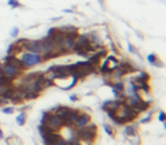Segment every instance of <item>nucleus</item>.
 <instances>
[{"mask_svg": "<svg viewBox=\"0 0 166 145\" xmlns=\"http://www.w3.org/2000/svg\"><path fill=\"white\" fill-rule=\"evenodd\" d=\"M74 129V128H73ZM74 137L80 141H89V142H93L98 137V126L95 123L89 122L86 126L81 129H74Z\"/></svg>", "mask_w": 166, "mask_h": 145, "instance_id": "obj_1", "label": "nucleus"}, {"mask_svg": "<svg viewBox=\"0 0 166 145\" xmlns=\"http://www.w3.org/2000/svg\"><path fill=\"white\" fill-rule=\"evenodd\" d=\"M40 123L41 125H47L48 128H51L55 131H60L63 128V121L59 119L55 114H51L48 111H44L41 114V119H40Z\"/></svg>", "mask_w": 166, "mask_h": 145, "instance_id": "obj_2", "label": "nucleus"}, {"mask_svg": "<svg viewBox=\"0 0 166 145\" xmlns=\"http://www.w3.org/2000/svg\"><path fill=\"white\" fill-rule=\"evenodd\" d=\"M19 60L22 62L25 68L29 67H34V66L40 65L43 62L41 60V55H37V53H30V52H21L18 55Z\"/></svg>", "mask_w": 166, "mask_h": 145, "instance_id": "obj_3", "label": "nucleus"}, {"mask_svg": "<svg viewBox=\"0 0 166 145\" xmlns=\"http://www.w3.org/2000/svg\"><path fill=\"white\" fill-rule=\"evenodd\" d=\"M0 75H6V77L11 78L12 81H15L19 75H22V71L15 68L11 65H2V74Z\"/></svg>", "mask_w": 166, "mask_h": 145, "instance_id": "obj_4", "label": "nucleus"}, {"mask_svg": "<svg viewBox=\"0 0 166 145\" xmlns=\"http://www.w3.org/2000/svg\"><path fill=\"white\" fill-rule=\"evenodd\" d=\"M80 115V110L77 108H69V112L66 115V118L63 119V128H73L76 123V119Z\"/></svg>", "mask_w": 166, "mask_h": 145, "instance_id": "obj_5", "label": "nucleus"}, {"mask_svg": "<svg viewBox=\"0 0 166 145\" xmlns=\"http://www.w3.org/2000/svg\"><path fill=\"white\" fill-rule=\"evenodd\" d=\"M0 63H2V65H11V66H14L15 68L21 70L22 73L26 70V68L24 67V65H22V62L19 60V58H18V56H12V55H7V56L4 58Z\"/></svg>", "mask_w": 166, "mask_h": 145, "instance_id": "obj_6", "label": "nucleus"}, {"mask_svg": "<svg viewBox=\"0 0 166 145\" xmlns=\"http://www.w3.org/2000/svg\"><path fill=\"white\" fill-rule=\"evenodd\" d=\"M124 136L126 137V138H131V137L136 136L137 134V130H139V123L137 122H131V123H126L124 125Z\"/></svg>", "mask_w": 166, "mask_h": 145, "instance_id": "obj_7", "label": "nucleus"}, {"mask_svg": "<svg viewBox=\"0 0 166 145\" xmlns=\"http://www.w3.org/2000/svg\"><path fill=\"white\" fill-rule=\"evenodd\" d=\"M89 122H91V115H89L88 112H81L80 111V115H78V118L76 119V123H74L73 128L81 129V128H84V126H86Z\"/></svg>", "mask_w": 166, "mask_h": 145, "instance_id": "obj_8", "label": "nucleus"}, {"mask_svg": "<svg viewBox=\"0 0 166 145\" xmlns=\"http://www.w3.org/2000/svg\"><path fill=\"white\" fill-rule=\"evenodd\" d=\"M59 138H62V134H60L59 131H55V133H51V134H48V136L41 137V141L44 145H55Z\"/></svg>", "mask_w": 166, "mask_h": 145, "instance_id": "obj_9", "label": "nucleus"}, {"mask_svg": "<svg viewBox=\"0 0 166 145\" xmlns=\"http://www.w3.org/2000/svg\"><path fill=\"white\" fill-rule=\"evenodd\" d=\"M117 67H118L119 70H122V71H124V73H125V75L132 74V73H135V71L137 70V68L135 67V65H133V63L128 62V60H122V62H118Z\"/></svg>", "mask_w": 166, "mask_h": 145, "instance_id": "obj_10", "label": "nucleus"}, {"mask_svg": "<svg viewBox=\"0 0 166 145\" xmlns=\"http://www.w3.org/2000/svg\"><path fill=\"white\" fill-rule=\"evenodd\" d=\"M110 88H111V92H113V95H117V93H124L125 82L122 80L111 81V84H110Z\"/></svg>", "mask_w": 166, "mask_h": 145, "instance_id": "obj_11", "label": "nucleus"}, {"mask_svg": "<svg viewBox=\"0 0 166 145\" xmlns=\"http://www.w3.org/2000/svg\"><path fill=\"white\" fill-rule=\"evenodd\" d=\"M37 130H39V133H40V137H44V136H48V134H51V133H55V130L48 128L47 125H41V123L39 125Z\"/></svg>", "mask_w": 166, "mask_h": 145, "instance_id": "obj_12", "label": "nucleus"}, {"mask_svg": "<svg viewBox=\"0 0 166 145\" xmlns=\"http://www.w3.org/2000/svg\"><path fill=\"white\" fill-rule=\"evenodd\" d=\"M86 60H88L91 65H93V66H98L99 67V65H100V60H102V58L99 56L96 52H93V53H91L88 58H86Z\"/></svg>", "mask_w": 166, "mask_h": 145, "instance_id": "obj_13", "label": "nucleus"}, {"mask_svg": "<svg viewBox=\"0 0 166 145\" xmlns=\"http://www.w3.org/2000/svg\"><path fill=\"white\" fill-rule=\"evenodd\" d=\"M39 93L36 92H32V90H28V92L22 93V100L24 101H30V100H36V99L39 97Z\"/></svg>", "mask_w": 166, "mask_h": 145, "instance_id": "obj_14", "label": "nucleus"}, {"mask_svg": "<svg viewBox=\"0 0 166 145\" xmlns=\"http://www.w3.org/2000/svg\"><path fill=\"white\" fill-rule=\"evenodd\" d=\"M59 30L63 34H67V33H78V29L76 26H71V25H66V26H60Z\"/></svg>", "mask_w": 166, "mask_h": 145, "instance_id": "obj_15", "label": "nucleus"}, {"mask_svg": "<svg viewBox=\"0 0 166 145\" xmlns=\"http://www.w3.org/2000/svg\"><path fill=\"white\" fill-rule=\"evenodd\" d=\"M15 121H17V125L24 126V125L26 123V112H25V111H21V114L15 118Z\"/></svg>", "mask_w": 166, "mask_h": 145, "instance_id": "obj_16", "label": "nucleus"}, {"mask_svg": "<svg viewBox=\"0 0 166 145\" xmlns=\"http://www.w3.org/2000/svg\"><path fill=\"white\" fill-rule=\"evenodd\" d=\"M103 129H104V131H106V134H109L110 137H114V136H116V130H114V128L111 126V125L103 123Z\"/></svg>", "mask_w": 166, "mask_h": 145, "instance_id": "obj_17", "label": "nucleus"}, {"mask_svg": "<svg viewBox=\"0 0 166 145\" xmlns=\"http://www.w3.org/2000/svg\"><path fill=\"white\" fill-rule=\"evenodd\" d=\"M145 112H147V115L143 116V118L139 121V123H150V122H151V119H152V111L148 110V111H145Z\"/></svg>", "mask_w": 166, "mask_h": 145, "instance_id": "obj_18", "label": "nucleus"}, {"mask_svg": "<svg viewBox=\"0 0 166 145\" xmlns=\"http://www.w3.org/2000/svg\"><path fill=\"white\" fill-rule=\"evenodd\" d=\"M2 112L7 114V115H11V114L14 112V106H4V107H2Z\"/></svg>", "mask_w": 166, "mask_h": 145, "instance_id": "obj_19", "label": "nucleus"}, {"mask_svg": "<svg viewBox=\"0 0 166 145\" xmlns=\"http://www.w3.org/2000/svg\"><path fill=\"white\" fill-rule=\"evenodd\" d=\"M158 59H159V58H158L157 55H155V53H150L148 56H147V60H148V63H150L151 66H154V63L157 62Z\"/></svg>", "mask_w": 166, "mask_h": 145, "instance_id": "obj_20", "label": "nucleus"}, {"mask_svg": "<svg viewBox=\"0 0 166 145\" xmlns=\"http://www.w3.org/2000/svg\"><path fill=\"white\" fill-rule=\"evenodd\" d=\"M8 6L11 8H19V7H22V4L18 0H8Z\"/></svg>", "mask_w": 166, "mask_h": 145, "instance_id": "obj_21", "label": "nucleus"}, {"mask_svg": "<svg viewBox=\"0 0 166 145\" xmlns=\"http://www.w3.org/2000/svg\"><path fill=\"white\" fill-rule=\"evenodd\" d=\"M129 140H131V144H133V145H140V137L137 136V134H136V136H133V137H131Z\"/></svg>", "mask_w": 166, "mask_h": 145, "instance_id": "obj_22", "label": "nucleus"}, {"mask_svg": "<svg viewBox=\"0 0 166 145\" xmlns=\"http://www.w3.org/2000/svg\"><path fill=\"white\" fill-rule=\"evenodd\" d=\"M18 34H19V29H18L17 26H14V27L11 29V32H10V36L15 39V37H18Z\"/></svg>", "mask_w": 166, "mask_h": 145, "instance_id": "obj_23", "label": "nucleus"}, {"mask_svg": "<svg viewBox=\"0 0 166 145\" xmlns=\"http://www.w3.org/2000/svg\"><path fill=\"white\" fill-rule=\"evenodd\" d=\"M128 49H129V52H131V53H135V55H139V51H137V49H136V47H135V45H132L131 43L128 44Z\"/></svg>", "mask_w": 166, "mask_h": 145, "instance_id": "obj_24", "label": "nucleus"}, {"mask_svg": "<svg viewBox=\"0 0 166 145\" xmlns=\"http://www.w3.org/2000/svg\"><path fill=\"white\" fill-rule=\"evenodd\" d=\"M158 121L162 122V123L166 121V114H165V111H159V114H158Z\"/></svg>", "mask_w": 166, "mask_h": 145, "instance_id": "obj_25", "label": "nucleus"}, {"mask_svg": "<svg viewBox=\"0 0 166 145\" xmlns=\"http://www.w3.org/2000/svg\"><path fill=\"white\" fill-rule=\"evenodd\" d=\"M110 49L113 51V53L114 55H118V49H117V47H116V44H114L111 40H110Z\"/></svg>", "mask_w": 166, "mask_h": 145, "instance_id": "obj_26", "label": "nucleus"}, {"mask_svg": "<svg viewBox=\"0 0 166 145\" xmlns=\"http://www.w3.org/2000/svg\"><path fill=\"white\" fill-rule=\"evenodd\" d=\"M55 145H69V141H67V140H65V138L62 137V138L58 140V142H57Z\"/></svg>", "mask_w": 166, "mask_h": 145, "instance_id": "obj_27", "label": "nucleus"}, {"mask_svg": "<svg viewBox=\"0 0 166 145\" xmlns=\"http://www.w3.org/2000/svg\"><path fill=\"white\" fill-rule=\"evenodd\" d=\"M7 104H10L8 100H6V99H3V97H0V106L4 107V106H7Z\"/></svg>", "mask_w": 166, "mask_h": 145, "instance_id": "obj_28", "label": "nucleus"}, {"mask_svg": "<svg viewBox=\"0 0 166 145\" xmlns=\"http://www.w3.org/2000/svg\"><path fill=\"white\" fill-rule=\"evenodd\" d=\"M70 101H73V103L78 101V96H77V95H71V96H70Z\"/></svg>", "mask_w": 166, "mask_h": 145, "instance_id": "obj_29", "label": "nucleus"}, {"mask_svg": "<svg viewBox=\"0 0 166 145\" xmlns=\"http://www.w3.org/2000/svg\"><path fill=\"white\" fill-rule=\"evenodd\" d=\"M154 66H155V67H163V63H162V62H161V60H159V59H158V60H157V62H155V63H154Z\"/></svg>", "mask_w": 166, "mask_h": 145, "instance_id": "obj_30", "label": "nucleus"}, {"mask_svg": "<svg viewBox=\"0 0 166 145\" xmlns=\"http://www.w3.org/2000/svg\"><path fill=\"white\" fill-rule=\"evenodd\" d=\"M4 138V134H3V130L0 129V140H3Z\"/></svg>", "mask_w": 166, "mask_h": 145, "instance_id": "obj_31", "label": "nucleus"}, {"mask_svg": "<svg viewBox=\"0 0 166 145\" xmlns=\"http://www.w3.org/2000/svg\"><path fill=\"white\" fill-rule=\"evenodd\" d=\"M99 3H100V6L104 8V0H99Z\"/></svg>", "mask_w": 166, "mask_h": 145, "instance_id": "obj_32", "label": "nucleus"}, {"mask_svg": "<svg viewBox=\"0 0 166 145\" xmlns=\"http://www.w3.org/2000/svg\"><path fill=\"white\" fill-rule=\"evenodd\" d=\"M0 74H2V63H0Z\"/></svg>", "mask_w": 166, "mask_h": 145, "instance_id": "obj_33", "label": "nucleus"}]
</instances>
